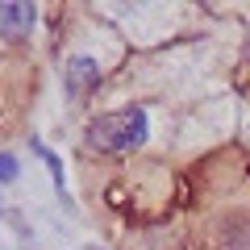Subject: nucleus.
I'll use <instances>...</instances> for the list:
<instances>
[{
  "instance_id": "obj_1",
  "label": "nucleus",
  "mask_w": 250,
  "mask_h": 250,
  "mask_svg": "<svg viewBox=\"0 0 250 250\" xmlns=\"http://www.w3.org/2000/svg\"><path fill=\"white\" fill-rule=\"evenodd\" d=\"M150 134V121H146V108H117V113H104L88 125V146L92 150H108V154H121V150H134V146L146 142Z\"/></svg>"
},
{
  "instance_id": "obj_2",
  "label": "nucleus",
  "mask_w": 250,
  "mask_h": 250,
  "mask_svg": "<svg viewBox=\"0 0 250 250\" xmlns=\"http://www.w3.org/2000/svg\"><path fill=\"white\" fill-rule=\"evenodd\" d=\"M62 83H67V96H88V92L100 83V62L88 59V54L71 59L67 67H62Z\"/></svg>"
},
{
  "instance_id": "obj_3",
  "label": "nucleus",
  "mask_w": 250,
  "mask_h": 250,
  "mask_svg": "<svg viewBox=\"0 0 250 250\" xmlns=\"http://www.w3.org/2000/svg\"><path fill=\"white\" fill-rule=\"evenodd\" d=\"M34 21H38L34 4H0V34L4 38H25Z\"/></svg>"
},
{
  "instance_id": "obj_4",
  "label": "nucleus",
  "mask_w": 250,
  "mask_h": 250,
  "mask_svg": "<svg viewBox=\"0 0 250 250\" xmlns=\"http://www.w3.org/2000/svg\"><path fill=\"white\" fill-rule=\"evenodd\" d=\"M17 159H13V154H0V184H13V179H17Z\"/></svg>"
}]
</instances>
